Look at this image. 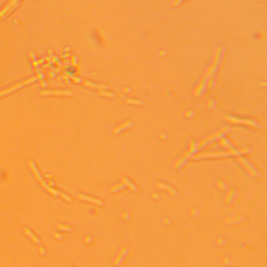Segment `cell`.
Instances as JSON below:
<instances>
[{"label": "cell", "instance_id": "obj_18", "mask_svg": "<svg viewBox=\"0 0 267 267\" xmlns=\"http://www.w3.org/2000/svg\"><path fill=\"white\" fill-rule=\"evenodd\" d=\"M219 145L222 146V147L228 148V149H230V148H231V144H230V143H228V141L226 140V139H219Z\"/></svg>", "mask_w": 267, "mask_h": 267}, {"label": "cell", "instance_id": "obj_1", "mask_svg": "<svg viewBox=\"0 0 267 267\" xmlns=\"http://www.w3.org/2000/svg\"><path fill=\"white\" fill-rule=\"evenodd\" d=\"M236 161L238 162L242 167H243V169L246 171V173L248 174L249 177H258L260 175V172L258 171V169L256 168V167H255L246 158L237 157Z\"/></svg>", "mask_w": 267, "mask_h": 267}, {"label": "cell", "instance_id": "obj_2", "mask_svg": "<svg viewBox=\"0 0 267 267\" xmlns=\"http://www.w3.org/2000/svg\"><path fill=\"white\" fill-rule=\"evenodd\" d=\"M127 255H128V248L126 246H124V245L120 246L118 248V250H117V253L115 254V256L113 257V259H112L111 262L112 267H119L122 263L124 262Z\"/></svg>", "mask_w": 267, "mask_h": 267}, {"label": "cell", "instance_id": "obj_9", "mask_svg": "<svg viewBox=\"0 0 267 267\" xmlns=\"http://www.w3.org/2000/svg\"><path fill=\"white\" fill-rule=\"evenodd\" d=\"M120 181H121V184L123 185V187H124V188H126V189H128L130 191L138 192V190H139V189H138V187L136 186L135 184H132V181L127 179L126 177H124V175H122V177H120Z\"/></svg>", "mask_w": 267, "mask_h": 267}, {"label": "cell", "instance_id": "obj_13", "mask_svg": "<svg viewBox=\"0 0 267 267\" xmlns=\"http://www.w3.org/2000/svg\"><path fill=\"white\" fill-rule=\"evenodd\" d=\"M40 95H72V92L69 91H43L40 92Z\"/></svg>", "mask_w": 267, "mask_h": 267}, {"label": "cell", "instance_id": "obj_19", "mask_svg": "<svg viewBox=\"0 0 267 267\" xmlns=\"http://www.w3.org/2000/svg\"><path fill=\"white\" fill-rule=\"evenodd\" d=\"M199 214V211L197 210L196 208H191V209H189V211H188V215L191 216V217H195V216H197Z\"/></svg>", "mask_w": 267, "mask_h": 267}, {"label": "cell", "instance_id": "obj_25", "mask_svg": "<svg viewBox=\"0 0 267 267\" xmlns=\"http://www.w3.org/2000/svg\"><path fill=\"white\" fill-rule=\"evenodd\" d=\"M125 102H127V103H132V104H141L142 102L141 101H130V99H125Z\"/></svg>", "mask_w": 267, "mask_h": 267}, {"label": "cell", "instance_id": "obj_22", "mask_svg": "<svg viewBox=\"0 0 267 267\" xmlns=\"http://www.w3.org/2000/svg\"><path fill=\"white\" fill-rule=\"evenodd\" d=\"M120 218H121L122 220H128L130 218V215L127 212H123L120 214Z\"/></svg>", "mask_w": 267, "mask_h": 267}, {"label": "cell", "instance_id": "obj_21", "mask_svg": "<svg viewBox=\"0 0 267 267\" xmlns=\"http://www.w3.org/2000/svg\"><path fill=\"white\" fill-rule=\"evenodd\" d=\"M215 243L216 245H219V246H221V245H224V244L226 243V240L223 238H220V237H217L215 240Z\"/></svg>", "mask_w": 267, "mask_h": 267}, {"label": "cell", "instance_id": "obj_4", "mask_svg": "<svg viewBox=\"0 0 267 267\" xmlns=\"http://www.w3.org/2000/svg\"><path fill=\"white\" fill-rule=\"evenodd\" d=\"M155 187L156 188H158V189L160 190H163V191H165L166 193H168L169 195H171V196H179V193L177 192V189H174L173 187L169 186V185L165 184V183H161V181H156L155 183Z\"/></svg>", "mask_w": 267, "mask_h": 267}, {"label": "cell", "instance_id": "obj_8", "mask_svg": "<svg viewBox=\"0 0 267 267\" xmlns=\"http://www.w3.org/2000/svg\"><path fill=\"white\" fill-rule=\"evenodd\" d=\"M75 197H76V198H77V199L85 200V201L91 202V204H94V205H97V206H103V202L101 201L100 199H97V198H95V197H91V196H88V195L81 194V193H78V194H76V195H75Z\"/></svg>", "mask_w": 267, "mask_h": 267}, {"label": "cell", "instance_id": "obj_29", "mask_svg": "<svg viewBox=\"0 0 267 267\" xmlns=\"http://www.w3.org/2000/svg\"><path fill=\"white\" fill-rule=\"evenodd\" d=\"M68 267H73V266H71V265H70V266H68Z\"/></svg>", "mask_w": 267, "mask_h": 267}, {"label": "cell", "instance_id": "obj_11", "mask_svg": "<svg viewBox=\"0 0 267 267\" xmlns=\"http://www.w3.org/2000/svg\"><path fill=\"white\" fill-rule=\"evenodd\" d=\"M245 220V218L243 216L236 214V215L231 216V217L224 218V223H228V224H238V223H241L242 221Z\"/></svg>", "mask_w": 267, "mask_h": 267}, {"label": "cell", "instance_id": "obj_17", "mask_svg": "<svg viewBox=\"0 0 267 267\" xmlns=\"http://www.w3.org/2000/svg\"><path fill=\"white\" fill-rule=\"evenodd\" d=\"M215 187L219 190V191H226V190L228 189V185H226L223 181H221V179L215 181Z\"/></svg>", "mask_w": 267, "mask_h": 267}, {"label": "cell", "instance_id": "obj_24", "mask_svg": "<svg viewBox=\"0 0 267 267\" xmlns=\"http://www.w3.org/2000/svg\"><path fill=\"white\" fill-rule=\"evenodd\" d=\"M52 237L55 239H60V240H63V239H64V237L59 233H52Z\"/></svg>", "mask_w": 267, "mask_h": 267}, {"label": "cell", "instance_id": "obj_3", "mask_svg": "<svg viewBox=\"0 0 267 267\" xmlns=\"http://www.w3.org/2000/svg\"><path fill=\"white\" fill-rule=\"evenodd\" d=\"M223 120L228 121V123H235V124H243L246 125L248 127H257V123L253 120H242V119H237L232 116H223Z\"/></svg>", "mask_w": 267, "mask_h": 267}, {"label": "cell", "instance_id": "obj_14", "mask_svg": "<svg viewBox=\"0 0 267 267\" xmlns=\"http://www.w3.org/2000/svg\"><path fill=\"white\" fill-rule=\"evenodd\" d=\"M124 189V187H123V185L121 184V181H118V183H116V184L112 185V186L108 187V191L111 192V193H115V192H119L120 190Z\"/></svg>", "mask_w": 267, "mask_h": 267}, {"label": "cell", "instance_id": "obj_28", "mask_svg": "<svg viewBox=\"0 0 267 267\" xmlns=\"http://www.w3.org/2000/svg\"><path fill=\"white\" fill-rule=\"evenodd\" d=\"M163 222H164V223H168V224H170V223H171V221L169 220L168 218L165 217V218H163Z\"/></svg>", "mask_w": 267, "mask_h": 267}, {"label": "cell", "instance_id": "obj_6", "mask_svg": "<svg viewBox=\"0 0 267 267\" xmlns=\"http://www.w3.org/2000/svg\"><path fill=\"white\" fill-rule=\"evenodd\" d=\"M28 166H29V168H30V170H31V172H32V174H34V179H36L37 181H39L42 188H44L45 190L48 189L49 187L47 186L46 183H45V181H43V179H42V177H41V174H40V172L38 171V169H37V167H36V165H34V162H28Z\"/></svg>", "mask_w": 267, "mask_h": 267}, {"label": "cell", "instance_id": "obj_7", "mask_svg": "<svg viewBox=\"0 0 267 267\" xmlns=\"http://www.w3.org/2000/svg\"><path fill=\"white\" fill-rule=\"evenodd\" d=\"M36 79H37L36 77L29 78V79H26V81H21V83H16L15 86H12V87H10V88L5 89V90L0 91V96L6 95V94L10 93V92H13V91L17 90V89L21 88V87L25 86V85H27V83H32V81H36Z\"/></svg>", "mask_w": 267, "mask_h": 267}, {"label": "cell", "instance_id": "obj_26", "mask_svg": "<svg viewBox=\"0 0 267 267\" xmlns=\"http://www.w3.org/2000/svg\"><path fill=\"white\" fill-rule=\"evenodd\" d=\"M150 197H151V198H155V199H160V198H161L160 194H157V193H151Z\"/></svg>", "mask_w": 267, "mask_h": 267}, {"label": "cell", "instance_id": "obj_20", "mask_svg": "<svg viewBox=\"0 0 267 267\" xmlns=\"http://www.w3.org/2000/svg\"><path fill=\"white\" fill-rule=\"evenodd\" d=\"M83 242L86 244H91L93 242V237H91L89 234H87V235H85V236L83 237Z\"/></svg>", "mask_w": 267, "mask_h": 267}, {"label": "cell", "instance_id": "obj_27", "mask_svg": "<svg viewBox=\"0 0 267 267\" xmlns=\"http://www.w3.org/2000/svg\"><path fill=\"white\" fill-rule=\"evenodd\" d=\"M38 252H39L40 254H42V255H46V252H45V249H44V248H42V247H39V248H38Z\"/></svg>", "mask_w": 267, "mask_h": 267}, {"label": "cell", "instance_id": "obj_10", "mask_svg": "<svg viewBox=\"0 0 267 267\" xmlns=\"http://www.w3.org/2000/svg\"><path fill=\"white\" fill-rule=\"evenodd\" d=\"M132 121H125V122H123V123H121V124L113 127V128L111 130V132L113 134V135H116V134H119V132H121L122 130H127V128H130V127H132Z\"/></svg>", "mask_w": 267, "mask_h": 267}, {"label": "cell", "instance_id": "obj_23", "mask_svg": "<svg viewBox=\"0 0 267 267\" xmlns=\"http://www.w3.org/2000/svg\"><path fill=\"white\" fill-rule=\"evenodd\" d=\"M220 262H221V264L222 265H231L232 264V261H230L228 260V258H221V260H220Z\"/></svg>", "mask_w": 267, "mask_h": 267}, {"label": "cell", "instance_id": "obj_15", "mask_svg": "<svg viewBox=\"0 0 267 267\" xmlns=\"http://www.w3.org/2000/svg\"><path fill=\"white\" fill-rule=\"evenodd\" d=\"M23 232H24V234H25L26 236L28 237V238H30V240H31L32 242H34V243H36V244H40V243H41V241H40V239L38 238V237L34 236V234L31 233V232L29 231L28 228H23Z\"/></svg>", "mask_w": 267, "mask_h": 267}, {"label": "cell", "instance_id": "obj_5", "mask_svg": "<svg viewBox=\"0 0 267 267\" xmlns=\"http://www.w3.org/2000/svg\"><path fill=\"white\" fill-rule=\"evenodd\" d=\"M237 196H238V192H237V190L233 189V188H228V189L226 190L224 197H223V204H226V205L233 204V202L236 200Z\"/></svg>", "mask_w": 267, "mask_h": 267}, {"label": "cell", "instance_id": "obj_16", "mask_svg": "<svg viewBox=\"0 0 267 267\" xmlns=\"http://www.w3.org/2000/svg\"><path fill=\"white\" fill-rule=\"evenodd\" d=\"M55 230H57V231H62V232H72L73 228L71 226H68V224L57 223V224H55Z\"/></svg>", "mask_w": 267, "mask_h": 267}, {"label": "cell", "instance_id": "obj_12", "mask_svg": "<svg viewBox=\"0 0 267 267\" xmlns=\"http://www.w3.org/2000/svg\"><path fill=\"white\" fill-rule=\"evenodd\" d=\"M17 2H18V0H10V2L6 4V6H5L3 10H0V18H1V17H4V16L6 15L10 10H12V8H15L16 4H17Z\"/></svg>", "mask_w": 267, "mask_h": 267}]
</instances>
